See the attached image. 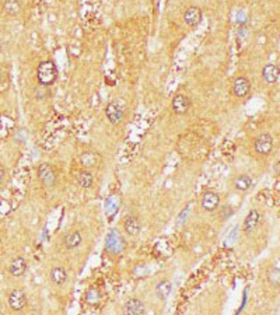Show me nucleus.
I'll list each match as a JSON object with an SVG mask.
<instances>
[{"instance_id": "obj_1", "label": "nucleus", "mask_w": 280, "mask_h": 315, "mask_svg": "<svg viewBox=\"0 0 280 315\" xmlns=\"http://www.w3.org/2000/svg\"><path fill=\"white\" fill-rule=\"evenodd\" d=\"M37 79L41 86L49 87L57 79V67L52 60H44L38 65L37 69Z\"/></svg>"}, {"instance_id": "obj_2", "label": "nucleus", "mask_w": 280, "mask_h": 315, "mask_svg": "<svg viewBox=\"0 0 280 315\" xmlns=\"http://www.w3.org/2000/svg\"><path fill=\"white\" fill-rule=\"evenodd\" d=\"M38 178L45 188H54L57 181V174L51 164L44 162L38 167Z\"/></svg>"}, {"instance_id": "obj_3", "label": "nucleus", "mask_w": 280, "mask_h": 315, "mask_svg": "<svg viewBox=\"0 0 280 315\" xmlns=\"http://www.w3.org/2000/svg\"><path fill=\"white\" fill-rule=\"evenodd\" d=\"M254 149L258 154L261 156H266L272 152L273 149V138L269 133H262L255 139L254 142Z\"/></svg>"}, {"instance_id": "obj_4", "label": "nucleus", "mask_w": 280, "mask_h": 315, "mask_svg": "<svg viewBox=\"0 0 280 315\" xmlns=\"http://www.w3.org/2000/svg\"><path fill=\"white\" fill-rule=\"evenodd\" d=\"M189 108H191V101L188 96L178 93L175 97L172 98V109L176 115H186Z\"/></svg>"}, {"instance_id": "obj_5", "label": "nucleus", "mask_w": 280, "mask_h": 315, "mask_svg": "<svg viewBox=\"0 0 280 315\" xmlns=\"http://www.w3.org/2000/svg\"><path fill=\"white\" fill-rule=\"evenodd\" d=\"M249 91H251V83H249V80L247 77L240 76V77H237V79L234 80V83H232V93H234L235 97H247L249 94Z\"/></svg>"}, {"instance_id": "obj_6", "label": "nucleus", "mask_w": 280, "mask_h": 315, "mask_svg": "<svg viewBox=\"0 0 280 315\" xmlns=\"http://www.w3.org/2000/svg\"><path fill=\"white\" fill-rule=\"evenodd\" d=\"M27 306V297L23 290H13L8 296V307L13 311H21Z\"/></svg>"}, {"instance_id": "obj_7", "label": "nucleus", "mask_w": 280, "mask_h": 315, "mask_svg": "<svg viewBox=\"0 0 280 315\" xmlns=\"http://www.w3.org/2000/svg\"><path fill=\"white\" fill-rule=\"evenodd\" d=\"M105 113H107V118H108V121L113 123V125H118L122 122L123 119V109H122V106H120L118 103H115V101H112L110 104L107 105V108H105Z\"/></svg>"}, {"instance_id": "obj_8", "label": "nucleus", "mask_w": 280, "mask_h": 315, "mask_svg": "<svg viewBox=\"0 0 280 315\" xmlns=\"http://www.w3.org/2000/svg\"><path fill=\"white\" fill-rule=\"evenodd\" d=\"M202 208L206 211H215L220 205V196L215 191H206L202 196Z\"/></svg>"}, {"instance_id": "obj_9", "label": "nucleus", "mask_w": 280, "mask_h": 315, "mask_svg": "<svg viewBox=\"0 0 280 315\" xmlns=\"http://www.w3.org/2000/svg\"><path fill=\"white\" fill-rule=\"evenodd\" d=\"M146 308L142 300L139 299H129L125 306H123V314L128 315H142L144 314Z\"/></svg>"}, {"instance_id": "obj_10", "label": "nucleus", "mask_w": 280, "mask_h": 315, "mask_svg": "<svg viewBox=\"0 0 280 315\" xmlns=\"http://www.w3.org/2000/svg\"><path fill=\"white\" fill-rule=\"evenodd\" d=\"M184 21L189 27H196L202 21V10L196 6L188 7L184 13Z\"/></svg>"}, {"instance_id": "obj_11", "label": "nucleus", "mask_w": 280, "mask_h": 315, "mask_svg": "<svg viewBox=\"0 0 280 315\" xmlns=\"http://www.w3.org/2000/svg\"><path fill=\"white\" fill-rule=\"evenodd\" d=\"M280 77V69L278 65H273V63H269L264 67L262 70V79H264L268 84H273V83H278Z\"/></svg>"}, {"instance_id": "obj_12", "label": "nucleus", "mask_w": 280, "mask_h": 315, "mask_svg": "<svg viewBox=\"0 0 280 315\" xmlns=\"http://www.w3.org/2000/svg\"><path fill=\"white\" fill-rule=\"evenodd\" d=\"M25 270H27V261L24 258H21V257H17L11 261V263L8 265V272H10V275L16 276H23L25 273Z\"/></svg>"}, {"instance_id": "obj_13", "label": "nucleus", "mask_w": 280, "mask_h": 315, "mask_svg": "<svg viewBox=\"0 0 280 315\" xmlns=\"http://www.w3.org/2000/svg\"><path fill=\"white\" fill-rule=\"evenodd\" d=\"M259 218H261V214H259V211L255 209L251 210L248 214H247V217L244 220V231H245L247 234L252 233L256 227H258Z\"/></svg>"}, {"instance_id": "obj_14", "label": "nucleus", "mask_w": 280, "mask_h": 315, "mask_svg": "<svg viewBox=\"0 0 280 315\" xmlns=\"http://www.w3.org/2000/svg\"><path fill=\"white\" fill-rule=\"evenodd\" d=\"M125 230H126V233L129 235H132V237H136L139 233H140V230H142V226H140V221H139V218L135 217V216H129V217L125 218Z\"/></svg>"}, {"instance_id": "obj_15", "label": "nucleus", "mask_w": 280, "mask_h": 315, "mask_svg": "<svg viewBox=\"0 0 280 315\" xmlns=\"http://www.w3.org/2000/svg\"><path fill=\"white\" fill-rule=\"evenodd\" d=\"M171 291H172V284L169 280H163L156 286V296L159 300L168 299Z\"/></svg>"}, {"instance_id": "obj_16", "label": "nucleus", "mask_w": 280, "mask_h": 315, "mask_svg": "<svg viewBox=\"0 0 280 315\" xmlns=\"http://www.w3.org/2000/svg\"><path fill=\"white\" fill-rule=\"evenodd\" d=\"M80 161L86 168H93L100 161V156L94 152H84L80 156Z\"/></svg>"}, {"instance_id": "obj_17", "label": "nucleus", "mask_w": 280, "mask_h": 315, "mask_svg": "<svg viewBox=\"0 0 280 315\" xmlns=\"http://www.w3.org/2000/svg\"><path fill=\"white\" fill-rule=\"evenodd\" d=\"M51 280L57 284V286H62L66 280H67V272L66 269L62 266H56L51 270Z\"/></svg>"}, {"instance_id": "obj_18", "label": "nucleus", "mask_w": 280, "mask_h": 315, "mask_svg": "<svg viewBox=\"0 0 280 315\" xmlns=\"http://www.w3.org/2000/svg\"><path fill=\"white\" fill-rule=\"evenodd\" d=\"M3 8L4 11L7 13L8 16H17L21 13V1L20 0H4V4H3Z\"/></svg>"}, {"instance_id": "obj_19", "label": "nucleus", "mask_w": 280, "mask_h": 315, "mask_svg": "<svg viewBox=\"0 0 280 315\" xmlns=\"http://www.w3.org/2000/svg\"><path fill=\"white\" fill-rule=\"evenodd\" d=\"M81 241H83V237H81L80 231H72V233L67 234L64 244H66L67 250H74L80 245Z\"/></svg>"}, {"instance_id": "obj_20", "label": "nucleus", "mask_w": 280, "mask_h": 315, "mask_svg": "<svg viewBox=\"0 0 280 315\" xmlns=\"http://www.w3.org/2000/svg\"><path fill=\"white\" fill-rule=\"evenodd\" d=\"M234 186H235V189L237 191H242V192H245V191H248L249 188L252 186V178L247 175V174H242L240 177L235 178V182H234Z\"/></svg>"}, {"instance_id": "obj_21", "label": "nucleus", "mask_w": 280, "mask_h": 315, "mask_svg": "<svg viewBox=\"0 0 280 315\" xmlns=\"http://www.w3.org/2000/svg\"><path fill=\"white\" fill-rule=\"evenodd\" d=\"M77 182H79V185L81 188L87 189V188H91L93 184H94V177H93V174L90 171H81L79 177H77Z\"/></svg>"}, {"instance_id": "obj_22", "label": "nucleus", "mask_w": 280, "mask_h": 315, "mask_svg": "<svg viewBox=\"0 0 280 315\" xmlns=\"http://www.w3.org/2000/svg\"><path fill=\"white\" fill-rule=\"evenodd\" d=\"M268 280L269 283L275 286V287H279L280 284V270L279 267H272L269 272H268Z\"/></svg>"}, {"instance_id": "obj_23", "label": "nucleus", "mask_w": 280, "mask_h": 315, "mask_svg": "<svg viewBox=\"0 0 280 315\" xmlns=\"http://www.w3.org/2000/svg\"><path fill=\"white\" fill-rule=\"evenodd\" d=\"M86 300H87L88 304H96L97 301L100 300V293L97 290H94V289H91V290L86 294Z\"/></svg>"}, {"instance_id": "obj_24", "label": "nucleus", "mask_w": 280, "mask_h": 315, "mask_svg": "<svg viewBox=\"0 0 280 315\" xmlns=\"http://www.w3.org/2000/svg\"><path fill=\"white\" fill-rule=\"evenodd\" d=\"M10 211V206H8L7 201H1L0 202V216H4V214H8Z\"/></svg>"}, {"instance_id": "obj_25", "label": "nucleus", "mask_w": 280, "mask_h": 315, "mask_svg": "<svg viewBox=\"0 0 280 315\" xmlns=\"http://www.w3.org/2000/svg\"><path fill=\"white\" fill-rule=\"evenodd\" d=\"M3 179H4V167L0 164V185L3 184Z\"/></svg>"}]
</instances>
